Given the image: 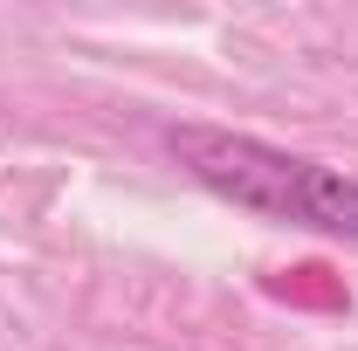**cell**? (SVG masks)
I'll return each mask as SVG.
<instances>
[{"instance_id": "6da1fadb", "label": "cell", "mask_w": 358, "mask_h": 351, "mask_svg": "<svg viewBox=\"0 0 358 351\" xmlns=\"http://www.w3.org/2000/svg\"><path fill=\"white\" fill-rule=\"evenodd\" d=\"M166 145L207 193H221L234 207H248L262 220H289V227H317V234L358 241V179H345L338 166L275 152L262 138L221 131V124H173Z\"/></svg>"}]
</instances>
